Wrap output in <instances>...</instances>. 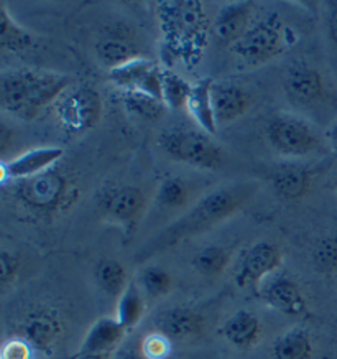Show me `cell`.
Wrapping results in <instances>:
<instances>
[{
  "label": "cell",
  "mask_w": 337,
  "mask_h": 359,
  "mask_svg": "<svg viewBox=\"0 0 337 359\" xmlns=\"http://www.w3.org/2000/svg\"><path fill=\"white\" fill-rule=\"evenodd\" d=\"M234 53L249 66H262L278 58L287 50L283 25L278 15H270L255 23L237 43L232 46Z\"/></svg>",
  "instance_id": "ba28073f"
},
{
  "label": "cell",
  "mask_w": 337,
  "mask_h": 359,
  "mask_svg": "<svg viewBox=\"0 0 337 359\" xmlns=\"http://www.w3.org/2000/svg\"><path fill=\"white\" fill-rule=\"evenodd\" d=\"M212 84H214L212 78H204L193 84L191 96H189L186 106L189 116L193 117L199 129L209 135H214L219 127L214 116V107H212Z\"/></svg>",
  "instance_id": "603a6c76"
},
{
  "label": "cell",
  "mask_w": 337,
  "mask_h": 359,
  "mask_svg": "<svg viewBox=\"0 0 337 359\" xmlns=\"http://www.w3.org/2000/svg\"><path fill=\"white\" fill-rule=\"evenodd\" d=\"M254 8V2H231L222 7L211 28L217 43L232 48L250 30Z\"/></svg>",
  "instance_id": "d6986e66"
},
{
  "label": "cell",
  "mask_w": 337,
  "mask_h": 359,
  "mask_svg": "<svg viewBox=\"0 0 337 359\" xmlns=\"http://www.w3.org/2000/svg\"><path fill=\"white\" fill-rule=\"evenodd\" d=\"M231 261V249L224 248V245H206V248H202L194 254L191 259V266L199 276L214 278L219 277L222 272H226Z\"/></svg>",
  "instance_id": "83f0119b"
},
{
  "label": "cell",
  "mask_w": 337,
  "mask_h": 359,
  "mask_svg": "<svg viewBox=\"0 0 337 359\" xmlns=\"http://www.w3.org/2000/svg\"><path fill=\"white\" fill-rule=\"evenodd\" d=\"M211 96L217 126L231 124L240 119L252 106V96L247 93V89L234 83L214 81Z\"/></svg>",
  "instance_id": "44dd1931"
},
{
  "label": "cell",
  "mask_w": 337,
  "mask_h": 359,
  "mask_svg": "<svg viewBox=\"0 0 337 359\" xmlns=\"http://www.w3.org/2000/svg\"><path fill=\"white\" fill-rule=\"evenodd\" d=\"M315 346L308 330L301 327L289 328L273 343L275 359H312Z\"/></svg>",
  "instance_id": "4316f807"
},
{
  "label": "cell",
  "mask_w": 337,
  "mask_h": 359,
  "mask_svg": "<svg viewBox=\"0 0 337 359\" xmlns=\"http://www.w3.org/2000/svg\"><path fill=\"white\" fill-rule=\"evenodd\" d=\"M189 195H191L189 185L183 178L170 177L160 183L158 191H156V200L165 210H178V208L186 206Z\"/></svg>",
  "instance_id": "d6a6232c"
},
{
  "label": "cell",
  "mask_w": 337,
  "mask_h": 359,
  "mask_svg": "<svg viewBox=\"0 0 337 359\" xmlns=\"http://www.w3.org/2000/svg\"><path fill=\"white\" fill-rule=\"evenodd\" d=\"M172 349L173 343L156 332H150L142 338V351H144L146 359H170Z\"/></svg>",
  "instance_id": "836d02e7"
},
{
  "label": "cell",
  "mask_w": 337,
  "mask_h": 359,
  "mask_svg": "<svg viewBox=\"0 0 337 359\" xmlns=\"http://www.w3.org/2000/svg\"><path fill=\"white\" fill-rule=\"evenodd\" d=\"M146 311V297L137 282H130L125 292L117 299L116 318L127 332L137 328Z\"/></svg>",
  "instance_id": "cb8c5ba5"
},
{
  "label": "cell",
  "mask_w": 337,
  "mask_h": 359,
  "mask_svg": "<svg viewBox=\"0 0 337 359\" xmlns=\"http://www.w3.org/2000/svg\"><path fill=\"white\" fill-rule=\"evenodd\" d=\"M97 60L107 71L121 68L130 61L144 58L135 33L125 25H112L104 30L94 45Z\"/></svg>",
  "instance_id": "7c38bea8"
},
{
  "label": "cell",
  "mask_w": 337,
  "mask_h": 359,
  "mask_svg": "<svg viewBox=\"0 0 337 359\" xmlns=\"http://www.w3.org/2000/svg\"><path fill=\"white\" fill-rule=\"evenodd\" d=\"M137 283L144 292L146 300H156L168 295L173 289V276L163 267L146 266L140 271Z\"/></svg>",
  "instance_id": "4dcf8cb0"
},
{
  "label": "cell",
  "mask_w": 337,
  "mask_h": 359,
  "mask_svg": "<svg viewBox=\"0 0 337 359\" xmlns=\"http://www.w3.org/2000/svg\"><path fill=\"white\" fill-rule=\"evenodd\" d=\"M127 333L116 316H102L89 327L76 354H114L125 341Z\"/></svg>",
  "instance_id": "ffe728a7"
},
{
  "label": "cell",
  "mask_w": 337,
  "mask_h": 359,
  "mask_svg": "<svg viewBox=\"0 0 337 359\" xmlns=\"http://www.w3.org/2000/svg\"><path fill=\"white\" fill-rule=\"evenodd\" d=\"M35 349L22 337L8 338L2 346L0 359H36Z\"/></svg>",
  "instance_id": "d590c367"
},
{
  "label": "cell",
  "mask_w": 337,
  "mask_h": 359,
  "mask_svg": "<svg viewBox=\"0 0 337 359\" xmlns=\"http://www.w3.org/2000/svg\"><path fill=\"white\" fill-rule=\"evenodd\" d=\"M204 327V316L191 306H168L160 310L153 318V332L163 334L172 343H183L201 337Z\"/></svg>",
  "instance_id": "9a60e30c"
},
{
  "label": "cell",
  "mask_w": 337,
  "mask_h": 359,
  "mask_svg": "<svg viewBox=\"0 0 337 359\" xmlns=\"http://www.w3.org/2000/svg\"><path fill=\"white\" fill-rule=\"evenodd\" d=\"M336 328H337V316H336Z\"/></svg>",
  "instance_id": "b9f144b4"
},
{
  "label": "cell",
  "mask_w": 337,
  "mask_h": 359,
  "mask_svg": "<svg viewBox=\"0 0 337 359\" xmlns=\"http://www.w3.org/2000/svg\"><path fill=\"white\" fill-rule=\"evenodd\" d=\"M283 91L298 106H315L326 96V83L319 69L308 63H294L283 76Z\"/></svg>",
  "instance_id": "2e32d148"
},
{
  "label": "cell",
  "mask_w": 337,
  "mask_h": 359,
  "mask_svg": "<svg viewBox=\"0 0 337 359\" xmlns=\"http://www.w3.org/2000/svg\"><path fill=\"white\" fill-rule=\"evenodd\" d=\"M191 89L193 84H189L178 73L165 69L163 84H161V101H163L165 107L172 111L186 109L188 99L191 96Z\"/></svg>",
  "instance_id": "f546056e"
},
{
  "label": "cell",
  "mask_w": 337,
  "mask_h": 359,
  "mask_svg": "<svg viewBox=\"0 0 337 359\" xmlns=\"http://www.w3.org/2000/svg\"><path fill=\"white\" fill-rule=\"evenodd\" d=\"M149 196L135 185H122L107 188L97 198L99 211L106 216L107 221H112L121 226L123 233L132 236L144 219Z\"/></svg>",
  "instance_id": "9c48e42d"
},
{
  "label": "cell",
  "mask_w": 337,
  "mask_h": 359,
  "mask_svg": "<svg viewBox=\"0 0 337 359\" xmlns=\"http://www.w3.org/2000/svg\"><path fill=\"white\" fill-rule=\"evenodd\" d=\"M257 190L259 185L254 182L231 183V185L216 188L204 195L201 200H198L193 206H189L181 216H178L166 228L158 231L150 241H146L135 254V261H149L174 245L181 244L183 241L216 228L244 210L254 200Z\"/></svg>",
  "instance_id": "6da1fadb"
},
{
  "label": "cell",
  "mask_w": 337,
  "mask_h": 359,
  "mask_svg": "<svg viewBox=\"0 0 337 359\" xmlns=\"http://www.w3.org/2000/svg\"><path fill=\"white\" fill-rule=\"evenodd\" d=\"M63 334V321L56 310L50 306H36L23 316L20 337L32 344L36 353L50 356Z\"/></svg>",
  "instance_id": "4fadbf2b"
},
{
  "label": "cell",
  "mask_w": 337,
  "mask_h": 359,
  "mask_svg": "<svg viewBox=\"0 0 337 359\" xmlns=\"http://www.w3.org/2000/svg\"><path fill=\"white\" fill-rule=\"evenodd\" d=\"M121 101L130 116L140 121L153 122L160 119L165 111V104L153 96L144 93L121 91Z\"/></svg>",
  "instance_id": "f1b7e54d"
},
{
  "label": "cell",
  "mask_w": 337,
  "mask_h": 359,
  "mask_svg": "<svg viewBox=\"0 0 337 359\" xmlns=\"http://www.w3.org/2000/svg\"><path fill=\"white\" fill-rule=\"evenodd\" d=\"M221 334L231 346L250 349L262 338V323L249 310H237L221 327Z\"/></svg>",
  "instance_id": "7402d4cb"
},
{
  "label": "cell",
  "mask_w": 337,
  "mask_h": 359,
  "mask_svg": "<svg viewBox=\"0 0 337 359\" xmlns=\"http://www.w3.org/2000/svg\"><path fill=\"white\" fill-rule=\"evenodd\" d=\"M334 188H336V193H337V170H336V175H334Z\"/></svg>",
  "instance_id": "60d3db41"
},
{
  "label": "cell",
  "mask_w": 337,
  "mask_h": 359,
  "mask_svg": "<svg viewBox=\"0 0 337 359\" xmlns=\"http://www.w3.org/2000/svg\"><path fill=\"white\" fill-rule=\"evenodd\" d=\"M4 188L28 216L41 221H51L55 216L69 210L78 200L74 183L58 168L11 182Z\"/></svg>",
  "instance_id": "277c9868"
},
{
  "label": "cell",
  "mask_w": 337,
  "mask_h": 359,
  "mask_svg": "<svg viewBox=\"0 0 337 359\" xmlns=\"http://www.w3.org/2000/svg\"><path fill=\"white\" fill-rule=\"evenodd\" d=\"M64 155V150L61 147H38L27 150L15 158L2 160V185H7L17 180L30 178L35 175H40L48 170L55 168V165L60 162Z\"/></svg>",
  "instance_id": "ac0fdd59"
},
{
  "label": "cell",
  "mask_w": 337,
  "mask_h": 359,
  "mask_svg": "<svg viewBox=\"0 0 337 359\" xmlns=\"http://www.w3.org/2000/svg\"><path fill=\"white\" fill-rule=\"evenodd\" d=\"M94 280L104 295L116 300L130 283L125 267L116 259H101L94 267Z\"/></svg>",
  "instance_id": "484cf974"
},
{
  "label": "cell",
  "mask_w": 337,
  "mask_h": 359,
  "mask_svg": "<svg viewBox=\"0 0 337 359\" xmlns=\"http://www.w3.org/2000/svg\"><path fill=\"white\" fill-rule=\"evenodd\" d=\"M161 53L168 66L196 65L207 46L211 22L199 0H168L156 4Z\"/></svg>",
  "instance_id": "7a4b0ae2"
},
{
  "label": "cell",
  "mask_w": 337,
  "mask_h": 359,
  "mask_svg": "<svg viewBox=\"0 0 337 359\" xmlns=\"http://www.w3.org/2000/svg\"><path fill=\"white\" fill-rule=\"evenodd\" d=\"M112 354H83V356H79V354H74L73 359H111Z\"/></svg>",
  "instance_id": "ab89813d"
},
{
  "label": "cell",
  "mask_w": 337,
  "mask_h": 359,
  "mask_svg": "<svg viewBox=\"0 0 337 359\" xmlns=\"http://www.w3.org/2000/svg\"><path fill=\"white\" fill-rule=\"evenodd\" d=\"M326 135H327V140H329L331 147L337 152V121L329 127V130H327Z\"/></svg>",
  "instance_id": "f35d334b"
},
{
  "label": "cell",
  "mask_w": 337,
  "mask_h": 359,
  "mask_svg": "<svg viewBox=\"0 0 337 359\" xmlns=\"http://www.w3.org/2000/svg\"><path fill=\"white\" fill-rule=\"evenodd\" d=\"M315 168L301 163H282L277 165L268 173V183L275 195L283 201H300L311 193L315 185Z\"/></svg>",
  "instance_id": "e0dca14e"
},
{
  "label": "cell",
  "mask_w": 337,
  "mask_h": 359,
  "mask_svg": "<svg viewBox=\"0 0 337 359\" xmlns=\"http://www.w3.org/2000/svg\"><path fill=\"white\" fill-rule=\"evenodd\" d=\"M33 35L11 15L6 4H0V48L7 53H23L30 50Z\"/></svg>",
  "instance_id": "d4e9b609"
},
{
  "label": "cell",
  "mask_w": 337,
  "mask_h": 359,
  "mask_svg": "<svg viewBox=\"0 0 337 359\" xmlns=\"http://www.w3.org/2000/svg\"><path fill=\"white\" fill-rule=\"evenodd\" d=\"M311 264L322 276L337 273V233H329L316 241L311 250Z\"/></svg>",
  "instance_id": "1f68e13d"
},
{
  "label": "cell",
  "mask_w": 337,
  "mask_h": 359,
  "mask_svg": "<svg viewBox=\"0 0 337 359\" xmlns=\"http://www.w3.org/2000/svg\"><path fill=\"white\" fill-rule=\"evenodd\" d=\"M73 86V79L53 71L13 69L0 78V104L18 119L32 121Z\"/></svg>",
  "instance_id": "3957f363"
},
{
  "label": "cell",
  "mask_w": 337,
  "mask_h": 359,
  "mask_svg": "<svg viewBox=\"0 0 337 359\" xmlns=\"http://www.w3.org/2000/svg\"><path fill=\"white\" fill-rule=\"evenodd\" d=\"M282 262L283 252L277 244L268 243V241L255 243L240 257L235 272V283L240 289L259 295L260 287L278 272Z\"/></svg>",
  "instance_id": "30bf717a"
},
{
  "label": "cell",
  "mask_w": 337,
  "mask_h": 359,
  "mask_svg": "<svg viewBox=\"0 0 337 359\" xmlns=\"http://www.w3.org/2000/svg\"><path fill=\"white\" fill-rule=\"evenodd\" d=\"M259 297L273 310L291 318H306L310 315L306 297L291 277L275 273L260 287Z\"/></svg>",
  "instance_id": "5bb4252c"
},
{
  "label": "cell",
  "mask_w": 337,
  "mask_h": 359,
  "mask_svg": "<svg viewBox=\"0 0 337 359\" xmlns=\"http://www.w3.org/2000/svg\"><path fill=\"white\" fill-rule=\"evenodd\" d=\"M111 359H146L142 351V339L132 338L129 341H123Z\"/></svg>",
  "instance_id": "8d00e7d4"
},
{
  "label": "cell",
  "mask_w": 337,
  "mask_h": 359,
  "mask_svg": "<svg viewBox=\"0 0 337 359\" xmlns=\"http://www.w3.org/2000/svg\"><path fill=\"white\" fill-rule=\"evenodd\" d=\"M327 36L331 43L337 46V2L329 4V12H327Z\"/></svg>",
  "instance_id": "74e56055"
},
{
  "label": "cell",
  "mask_w": 337,
  "mask_h": 359,
  "mask_svg": "<svg viewBox=\"0 0 337 359\" xmlns=\"http://www.w3.org/2000/svg\"><path fill=\"white\" fill-rule=\"evenodd\" d=\"M18 272H20V259L15 252L4 249L0 252V287L4 294L17 282Z\"/></svg>",
  "instance_id": "e575fe53"
},
{
  "label": "cell",
  "mask_w": 337,
  "mask_h": 359,
  "mask_svg": "<svg viewBox=\"0 0 337 359\" xmlns=\"http://www.w3.org/2000/svg\"><path fill=\"white\" fill-rule=\"evenodd\" d=\"M267 140L280 155L303 158L321 147V139L310 122L293 114H277L267 124Z\"/></svg>",
  "instance_id": "8992f818"
},
{
  "label": "cell",
  "mask_w": 337,
  "mask_h": 359,
  "mask_svg": "<svg viewBox=\"0 0 337 359\" xmlns=\"http://www.w3.org/2000/svg\"><path fill=\"white\" fill-rule=\"evenodd\" d=\"M163 73L165 69L161 68L160 63L149 58H139L121 66V68L109 71V81L118 91L144 93L161 101Z\"/></svg>",
  "instance_id": "8fae6325"
},
{
  "label": "cell",
  "mask_w": 337,
  "mask_h": 359,
  "mask_svg": "<svg viewBox=\"0 0 337 359\" xmlns=\"http://www.w3.org/2000/svg\"><path fill=\"white\" fill-rule=\"evenodd\" d=\"M61 126L71 134H86L101 121L104 104L101 94L89 84L71 86L55 104Z\"/></svg>",
  "instance_id": "52a82bcc"
},
{
  "label": "cell",
  "mask_w": 337,
  "mask_h": 359,
  "mask_svg": "<svg viewBox=\"0 0 337 359\" xmlns=\"http://www.w3.org/2000/svg\"><path fill=\"white\" fill-rule=\"evenodd\" d=\"M158 145L173 162L201 170H219L226 162V154L209 134L202 130L177 126L163 130Z\"/></svg>",
  "instance_id": "5b68a950"
}]
</instances>
